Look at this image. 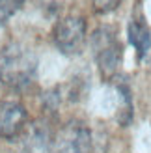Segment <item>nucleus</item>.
Listing matches in <instances>:
<instances>
[{"label":"nucleus","mask_w":151,"mask_h":153,"mask_svg":"<svg viewBox=\"0 0 151 153\" xmlns=\"http://www.w3.org/2000/svg\"><path fill=\"white\" fill-rule=\"evenodd\" d=\"M37 73L36 52L22 43H7L0 49V84L21 91L34 82Z\"/></svg>","instance_id":"1"},{"label":"nucleus","mask_w":151,"mask_h":153,"mask_svg":"<svg viewBox=\"0 0 151 153\" xmlns=\"http://www.w3.org/2000/svg\"><path fill=\"white\" fill-rule=\"evenodd\" d=\"M90 47L101 75L104 79H114L123 62V47L119 43L116 28L99 26L90 37Z\"/></svg>","instance_id":"2"},{"label":"nucleus","mask_w":151,"mask_h":153,"mask_svg":"<svg viewBox=\"0 0 151 153\" xmlns=\"http://www.w3.org/2000/svg\"><path fill=\"white\" fill-rule=\"evenodd\" d=\"M86 39V19L80 15H67L52 28V43L65 56L80 54Z\"/></svg>","instance_id":"3"},{"label":"nucleus","mask_w":151,"mask_h":153,"mask_svg":"<svg viewBox=\"0 0 151 153\" xmlns=\"http://www.w3.org/2000/svg\"><path fill=\"white\" fill-rule=\"evenodd\" d=\"M52 153H92V133L82 121H67L52 136Z\"/></svg>","instance_id":"4"},{"label":"nucleus","mask_w":151,"mask_h":153,"mask_svg":"<svg viewBox=\"0 0 151 153\" xmlns=\"http://www.w3.org/2000/svg\"><path fill=\"white\" fill-rule=\"evenodd\" d=\"M26 108L17 101H0V138L13 140L26 127Z\"/></svg>","instance_id":"5"},{"label":"nucleus","mask_w":151,"mask_h":153,"mask_svg":"<svg viewBox=\"0 0 151 153\" xmlns=\"http://www.w3.org/2000/svg\"><path fill=\"white\" fill-rule=\"evenodd\" d=\"M127 41L136 52V60L142 62L151 51V30L142 17H134L127 25Z\"/></svg>","instance_id":"6"},{"label":"nucleus","mask_w":151,"mask_h":153,"mask_svg":"<svg viewBox=\"0 0 151 153\" xmlns=\"http://www.w3.org/2000/svg\"><path fill=\"white\" fill-rule=\"evenodd\" d=\"M22 153H52V133L47 123L36 121L30 125L22 144Z\"/></svg>","instance_id":"7"},{"label":"nucleus","mask_w":151,"mask_h":153,"mask_svg":"<svg viewBox=\"0 0 151 153\" xmlns=\"http://www.w3.org/2000/svg\"><path fill=\"white\" fill-rule=\"evenodd\" d=\"M116 90L119 94V112H118V121L123 127H127L132 121V97H131V88L125 82V79H118Z\"/></svg>","instance_id":"8"},{"label":"nucleus","mask_w":151,"mask_h":153,"mask_svg":"<svg viewBox=\"0 0 151 153\" xmlns=\"http://www.w3.org/2000/svg\"><path fill=\"white\" fill-rule=\"evenodd\" d=\"M19 10L21 6L15 0H0V26H4Z\"/></svg>","instance_id":"9"},{"label":"nucleus","mask_w":151,"mask_h":153,"mask_svg":"<svg viewBox=\"0 0 151 153\" xmlns=\"http://www.w3.org/2000/svg\"><path fill=\"white\" fill-rule=\"evenodd\" d=\"M123 0H92V6L97 13H110V11H116L119 6H121Z\"/></svg>","instance_id":"10"},{"label":"nucleus","mask_w":151,"mask_h":153,"mask_svg":"<svg viewBox=\"0 0 151 153\" xmlns=\"http://www.w3.org/2000/svg\"><path fill=\"white\" fill-rule=\"evenodd\" d=\"M15 2H17V4H19V6L22 7V4H24V2H26V0H15Z\"/></svg>","instance_id":"11"},{"label":"nucleus","mask_w":151,"mask_h":153,"mask_svg":"<svg viewBox=\"0 0 151 153\" xmlns=\"http://www.w3.org/2000/svg\"><path fill=\"white\" fill-rule=\"evenodd\" d=\"M149 69H151V60H149Z\"/></svg>","instance_id":"12"}]
</instances>
